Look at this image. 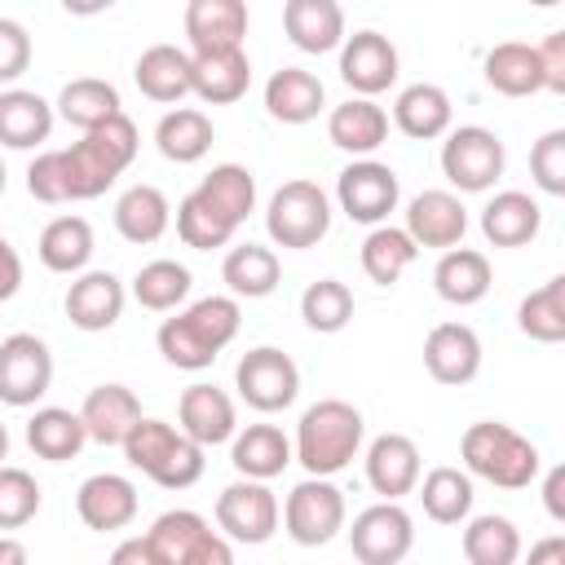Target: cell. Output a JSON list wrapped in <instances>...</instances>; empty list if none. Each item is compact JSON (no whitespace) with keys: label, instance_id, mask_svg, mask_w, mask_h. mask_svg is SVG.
<instances>
[{"label":"cell","instance_id":"5","mask_svg":"<svg viewBox=\"0 0 565 565\" xmlns=\"http://www.w3.org/2000/svg\"><path fill=\"white\" fill-rule=\"evenodd\" d=\"M459 455H463L472 477H481L499 490H525L539 477V463H543L539 446L530 437H521L516 428L499 424V419L468 424V433L459 441Z\"/></svg>","mask_w":565,"mask_h":565},{"label":"cell","instance_id":"10","mask_svg":"<svg viewBox=\"0 0 565 565\" xmlns=\"http://www.w3.org/2000/svg\"><path fill=\"white\" fill-rule=\"evenodd\" d=\"M234 388L238 397L260 411V415H274V411H287L300 393V366L274 349V344H260V349H247L234 366Z\"/></svg>","mask_w":565,"mask_h":565},{"label":"cell","instance_id":"60","mask_svg":"<svg viewBox=\"0 0 565 565\" xmlns=\"http://www.w3.org/2000/svg\"><path fill=\"white\" fill-rule=\"evenodd\" d=\"M4 459H9V428L0 424V463H4Z\"/></svg>","mask_w":565,"mask_h":565},{"label":"cell","instance_id":"58","mask_svg":"<svg viewBox=\"0 0 565 565\" xmlns=\"http://www.w3.org/2000/svg\"><path fill=\"white\" fill-rule=\"evenodd\" d=\"M0 565H26V547L18 539H0Z\"/></svg>","mask_w":565,"mask_h":565},{"label":"cell","instance_id":"38","mask_svg":"<svg viewBox=\"0 0 565 565\" xmlns=\"http://www.w3.org/2000/svg\"><path fill=\"white\" fill-rule=\"evenodd\" d=\"M88 433H84V419L79 411H66V406H40L31 419H26V446L49 459V463H66L84 450Z\"/></svg>","mask_w":565,"mask_h":565},{"label":"cell","instance_id":"26","mask_svg":"<svg viewBox=\"0 0 565 565\" xmlns=\"http://www.w3.org/2000/svg\"><path fill=\"white\" fill-rule=\"evenodd\" d=\"M322 106H327V88L305 66H282L265 84V110L278 124H309V119H318Z\"/></svg>","mask_w":565,"mask_h":565},{"label":"cell","instance_id":"37","mask_svg":"<svg viewBox=\"0 0 565 565\" xmlns=\"http://www.w3.org/2000/svg\"><path fill=\"white\" fill-rule=\"evenodd\" d=\"M221 282L230 287V296L260 300L282 282V260L260 243H238L221 260Z\"/></svg>","mask_w":565,"mask_h":565},{"label":"cell","instance_id":"53","mask_svg":"<svg viewBox=\"0 0 565 565\" xmlns=\"http://www.w3.org/2000/svg\"><path fill=\"white\" fill-rule=\"evenodd\" d=\"M534 53H539L543 88L547 93H565V31H552L543 44H534Z\"/></svg>","mask_w":565,"mask_h":565},{"label":"cell","instance_id":"36","mask_svg":"<svg viewBox=\"0 0 565 565\" xmlns=\"http://www.w3.org/2000/svg\"><path fill=\"white\" fill-rule=\"evenodd\" d=\"M212 141H216V128L199 106H177L154 128V146L168 163H199L212 150Z\"/></svg>","mask_w":565,"mask_h":565},{"label":"cell","instance_id":"45","mask_svg":"<svg viewBox=\"0 0 565 565\" xmlns=\"http://www.w3.org/2000/svg\"><path fill=\"white\" fill-rule=\"evenodd\" d=\"M516 327L521 335L539 340V344H561L565 340V278H547L539 291H530L516 309Z\"/></svg>","mask_w":565,"mask_h":565},{"label":"cell","instance_id":"40","mask_svg":"<svg viewBox=\"0 0 565 565\" xmlns=\"http://www.w3.org/2000/svg\"><path fill=\"white\" fill-rule=\"evenodd\" d=\"M119 110H124V106H119V88H115L110 79H97V75H79V79H71V84L57 93V115H62L71 128H79V132L106 124V119L119 115Z\"/></svg>","mask_w":565,"mask_h":565},{"label":"cell","instance_id":"49","mask_svg":"<svg viewBox=\"0 0 565 565\" xmlns=\"http://www.w3.org/2000/svg\"><path fill=\"white\" fill-rule=\"evenodd\" d=\"M40 512V481L26 468L0 463V530H22Z\"/></svg>","mask_w":565,"mask_h":565},{"label":"cell","instance_id":"52","mask_svg":"<svg viewBox=\"0 0 565 565\" xmlns=\"http://www.w3.org/2000/svg\"><path fill=\"white\" fill-rule=\"evenodd\" d=\"M26 190L31 199L40 203H66V177H62V154L57 150H44L31 159L26 168Z\"/></svg>","mask_w":565,"mask_h":565},{"label":"cell","instance_id":"11","mask_svg":"<svg viewBox=\"0 0 565 565\" xmlns=\"http://www.w3.org/2000/svg\"><path fill=\"white\" fill-rule=\"evenodd\" d=\"M415 543V521L397 499L371 503L349 525V547L362 565H397Z\"/></svg>","mask_w":565,"mask_h":565},{"label":"cell","instance_id":"28","mask_svg":"<svg viewBox=\"0 0 565 565\" xmlns=\"http://www.w3.org/2000/svg\"><path fill=\"white\" fill-rule=\"evenodd\" d=\"M490 282H494V269H490L486 252H477V247H446L441 260H437V269H433L437 296L446 305H459V309L486 300Z\"/></svg>","mask_w":565,"mask_h":565},{"label":"cell","instance_id":"20","mask_svg":"<svg viewBox=\"0 0 565 565\" xmlns=\"http://www.w3.org/2000/svg\"><path fill=\"white\" fill-rule=\"evenodd\" d=\"M177 419H181L177 428H181L185 437H194L203 450L230 441L234 428H238L234 397H230L225 388H216V384H190V388L181 393V402H177Z\"/></svg>","mask_w":565,"mask_h":565},{"label":"cell","instance_id":"15","mask_svg":"<svg viewBox=\"0 0 565 565\" xmlns=\"http://www.w3.org/2000/svg\"><path fill=\"white\" fill-rule=\"evenodd\" d=\"M397 49L388 35L380 31H353L340 44V79L358 93V97H375L384 88L397 84Z\"/></svg>","mask_w":565,"mask_h":565},{"label":"cell","instance_id":"46","mask_svg":"<svg viewBox=\"0 0 565 565\" xmlns=\"http://www.w3.org/2000/svg\"><path fill=\"white\" fill-rule=\"evenodd\" d=\"M521 556V534L508 516H472L463 530V561L468 565H512Z\"/></svg>","mask_w":565,"mask_h":565},{"label":"cell","instance_id":"4","mask_svg":"<svg viewBox=\"0 0 565 565\" xmlns=\"http://www.w3.org/2000/svg\"><path fill=\"white\" fill-rule=\"evenodd\" d=\"M119 446H124V459L141 477H150L154 486H163V490H190L203 477V468H207L203 446L194 437H185L181 428H172L168 419L141 415Z\"/></svg>","mask_w":565,"mask_h":565},{"label":"cell","instance_id":"2","mask_svg":"<svg viewBox=\"0 0 565 565\" xmlns=\"http://www.w3.org/2000/svg\"><path fill=\"white\" fill-rule=\"evenodd\" d=\"M137 146H141L137 141V124L119 110L106 124L88 128L75 146L57 150L62 154V177H66V203L106 194L119 181V172L137 159Z\"/></svg>","mask_w":565,"mask_h":565},{"label":"cell","instance_id":"55","mask_svg":"<svg viewBox=\"0 0 565 565\" xmlns=\"http://www.w3.org/2000/svg\"><path fill=\"white\" fill-rule=\"evenodd\" d=\"M543 503H547V516L552 521H565V468H547V481H543Z\"/></svg>","mask_w":565,"mask_h":565},{"label":"cell","instance_id":"47","mask_svg":"<svg viewBox=\"0 0 565 565\" xmlns=\"http://www.w3.org/2000/svg\"><path fill=\"white\" fill-rule=\"evenodd\" d=\"M300 318H305L309 331L335 335V331H344L349 318H353V291H349L340 278H318V282H309L305 296H300Z\"/></svg>","mask_w":565,"mask_h":565},{"label":"cell","instance_id":"31","mask_svg":"<svg viewBox=\"0 0 565 565\" xmlns=\"http://www.w3.org/2000/svg\"><path fill=\"white\" fill-rule=\"evenodd\" d=\"M132 79H137L141 97L172 106V102L190 97V53L177 49V44H150V49L137 57Z\"/></svg>","mask_w":565,"mask_h":565},{"label":"cell","instance_id":"43","mask_svg":"<svg viewBox=\"0 0 565 565\" xmlns=\"http://www.w3.org/2000/svg\"><path fill=\"white\" fill-rule=\"evenodd\" d=\"M419 503H424V516H428V521H437V525H459V521H468V512H472V477L459 472V468H450V463H441V468H433V472L424 477Z\"/></svg>","mask_w":565,"mask_h":565},{"label":"cell","instance_id":"51","mask_svg":"<svg viewBox=\"0 0 565 565\" xmlns=\"http://www.w3.org/2000/svg\"><path fill=\"white\" fill-rule=\"evenodd\" d=\"M31 66V35L22 22L13 18H0V84H13L22 79Z\"/></svg>","mask_w":565,"mask_h":565},{"label":"cell","instance_id":"12","mask_svg":"<svg viewBox=\"0 0 565 565\" xmlns=\"http://www.w3.org/2000/svg\"><path fill=\"white\" fill-rule=\"evenodd\" d=\"M53 384V353L40 335L13 331L0 340V402L35 406Z\"/></svg>","mask_w":565,"mask_h":565},{"label":"cell","instance_id":"25","mask_svg":"<svg viewBox=\"0 0 565 565\" xmlns=\"http://www.w3.org/2000/svg\"><path fill=\"white\" fill-rule=\"evenodd\" d=\"M79 419H84L88 441L119 446L128 437V428L141 419V402L128 384H97V388H88V397L79 406Z\"/></svg>","mask_w":565,"mask_h":565},{"label":"cell","instance_id":"18","mask_svg":"<svg viewBox=\"0 0 565 565\" xmlns=\"http://www.w3.org/2000/svg\"><path fill=\"white\" fill-rule=\"evenodd\" d=\"M415 247H455L463 243V230H468V207L459 203V194L450 190H424L411 199L406 207V225H402Z\"/></svg>","mask_w":565,"mask_h":565},{"label":"cell","instance_id":"50","mask_svg":"<svg viewBox=\"0 0 565 565\" xmlns=\"http://www.w3.org/2000/svg\"><path fill=\"white\" fill-rule=\"evenodd\" d=\"M530 177H534V185L543 194H552V199L565 194V128H552V132H543L534 141V150H530Z\"/></svg>","mask_w":565,"mask_h":565},{"label":"cell","instance_id":"24","mask_svg":"<svg viewBox=\"0 0 565 565\" xmlns=\"http://www.w3.org/2000/svg\"><path fill=\"white\" fill-rule=\"evenodd\" d=\"M282 31L300 53H331L344 44V9L340 0H287Z\"/></svg>","mask_w":565,"mask_h":565},{"label":"cell","instance_id":"16","mask_svg":"<svg viewBox=\"0 0 565 565\" xmlns=\"http://www.w3.org/2000/svg\"><path fill=\"white\" fill-rule=\"evenodd\" d=\"M424 366L437 384H472L481 371V340L468 322H437L424 340Z\"/></svg>","mask_w":565,"mask_h":565},{"label":"cell","instance_id":"14","mask_svg":"<svg viewBox=\"0 0 565 565\" xmlns=\"http://www.w3.org/2000/svg\"><path fill=\"white\" fill-rule=\"evenodd\" d=\"M335 199H340V212L349 221H362V225H380L388 221V212L397 207L402 199V185H397V172L380 159H353L340 177H335Z\"/></svg>","mask_w":565,"mask_h":565},{"label":"cell","instance_id":"22","mask_svg":"<svg viewBox=\"0 0 565 565\" xmlns=\"http://www.w3.org/2000/svg\"><path fill=\"white\" fill-rule=\"evenodd\" d=\"M366 481L380 499H402L419 486V446L406 433H380L366 446Z\"/></svg>","mask_w":565,"mask_h":565},{"label":"cell","instance_id":"56","mask_svg":"<svg viewBox=\"0 0 565 565\" xmlns=\"http://www.w3.org/2000/svg\"><path fill=\"white\" fill-rule=\"evenodd\" d=\"M128 561H137V565H154L146 534H137V539H128V543H119V547H115V565H128Z\"/></svg>","mask_w":565,"mask_h":565},{"label":"cell","instance_id":"21","mask_svg":"<svg viewBox=\"0 0 565 565\" xmlns=\"http://www.w3.org/2000/svg\"><path fill=\"white\" fill-rule=\"evenodd\" d=\"M252 84V62L238 49H212V53H190V93L207 106H230L247 93Z\"/></svg>","mask_w":565,"mask_h":565},{"label":"cell","instance_id":"35","mask_svg":"<svg viewBox=\"0 0 565 565\" xmlns=\"http://www.w3.org/2000/svg\"><path fill=\"white\" fill-rule=\"evenodd\" d=\"M486 71V84L503 97H530V93H543V71H539V53L534 44H521V40H503L486 53L481 62Z\"/></svg>","mask_w":565,"mask_h":565},{"label":"cell","instance_id":"34","mask_svg":"<svg viewBox=\"0 0 565 565\" xmlns=\"http://www.w3.org/2000/svg\"><path fill=\"white\" fill-rule=\"evenodd\" d=\"M230 463H234L243 477L274 481V477L291 463V441H287V433H282L278 424H247L243 433H234Z\"/></svg>","mask_w":565,"mask_h":565},{"label":"cell","instance_id":"27","mask_svg":"<svg viewBox=\"0 0 565 565\" xmlns=\"http://www.w3.org/2000/svg\"><path fill=\"white\" fill-rule=\"evenodd\" d=\"M543 230V207L525 190H499L481 207V234L494 247H525Z\"/></svg>","mask_w":565,"mask_h":565},{"label":"cell","instance_id":"8","mask_svg":"<svg viewBox=\"0 0 565 565\" xmlns=\"http://www.w3.org/2000/svg\"><path fill=\"white\" fill-rule=\"evenodd\" d=\"M503 141L499 132L481 128V124H459V128H446V141H441V172L455 190L463 194H481L490 190L499 177H503Z\"/></svg>","mask_w":565,"mask_h":565},{"label":"cell","instance_id":"39","mask_svg":"<svg viewBox=\"0 0 565 565\" xmlns=\"http://www.w3.org/2000/svg\"><path fill=\"white\" fill-rule=\"evenodd\" d=\"M40 260L53 274H79L93 260V225L84 216H53L40 230Z\"/></svg>","mask_w":565,"mask_h":565},{"label":"cell","instance_id":"1","mask_svg":"<svg viewBox=\"0 0 565 565\" xmlns=\"http://www.w3.org/2000/svg\"><path fill=\"white\" fill-rule=\"evenodd\" d=\"M238 322H243L238 296H203V300L177 309V318H163L154 340H159V353L168 366L203 371L238 335Z\"/></svg>","mask_w":565,"mask_h":565},{"label":"cell","instance_id":"59","mask_svg":"<svg viewBox=\"0 0 565 565\" xmlns=\"http://www.w3.org/2000/svg\"><path fill=\"white\" fill-rule=\"evenodd\" d=\"M543 556H565V539H547V543H539L530 552V561H543Z\"/></svg>","mask_w":565,"mask_h":565},{"label":"cell","instance_id":"3","mask_svg":"<svg viewBox=\"0 0 565 565\" xmlns=\"http://www.w3.org/2000/svg\"><path fill=\"white\" fill-rule=\"evenodd\" d=\"M362 411L340 402V397H322L313 402L300 424H296V441H291V459L309 472V477H331L340 468H349L362 450Z\"/></svg>","mask_w":565,"mask_h":565},{"label":"cell","instance_id":"44","mask_svg":"<svg viewBox=\"0 0 565 565\" xmlns=\"http://www.w3.org/2000/svg\"><path fill=\"white\" fill-rule=\"evenodd\" d=\"M190 269L181 265V260H168V256H159V260H150V265H141L137 269V278H132V300L141 305V309H150V313H168V309H177L185 296H190Z\"/></svg>","mask_w":565,"mask_h":565},{"label":"cell","instance_id":"17","mask_svg":"<svg viewBox=\"0 0 565 565\" xmlns=\"http://www.w3.org/2000/svg\"><path fill=\"white\" fill-rule=\"evenodd\" d=\"M75 512L88 530L110 534L137 521V486L119 472H93L79 490H75Z\"/></svg>","mask_w":565,"mask_h":565},{"label":"cell","instance_id":"7","mask_svg":"<svg viewBox=\"0 0 565 565\" xmlns=\"http://www.w3.org/2000/svg\"><path fill=\"white\" fill-rule=\"evenodd\" d=\"M146 543L154 565H230L234 561L230 539L190 508H172L154 516V525L146 530Z\"/></svg>","mask_w":565,"mask_h":565},{"label":"cell","instance_id":"29","mask_svg":"<svg viewBox=\"0 0 565 565\" xmlns=\"http://www.w3.org/2000/svg\"><path fill=\"white\" fill-rule=\"evenodd\" d=\"M455 119V106H450V93L441 84H406L393 102V124L415 137V141H433V137H446Z\"/></svg>","mask_w":565,"mask_h":565},{"label":"cell","instance_id":"33","mask_svg":"<svg viewBox=\"0 0 565 565\" xmlns=\"http://www.w3.org/2000/svg\"><path fill=\"white\" fill-rule=\"evenodd\" d=\"M327 137H331V146H340L349 154H371L388 137V115L371 97H349L344 106H335L327 115Z\"/></svg>","mask_w":565,"mask_h":565},{"label":"cell","instance_id":"19","mask_svg":"<svg viewBox=\"0 0 565 565\" xmlns=\"http://www.w3.org/2000/svg\"><path fill=\"white\" fill-rule=\"evenodd\" d=\"M124 282L110 269H84L71 287H66V318L79 331H110L124 313Z\"/></svg>","mask_w":565,"mask_h":565},{"label":"cell","instance_id":"61","mask_svg":"<svg viewBox=\"0 0 565 565\" xmlns=\"http://www.w3.org/2000/svg\"><path fill=\"white\" fill-rule=\"evenodd\" d=\"M530 4H539V9H552V4H561V0H530Z\"/></svg>","mask_w":565,"mask_h":565},{"label":"cell","instance_id":"6","mask_svg":"<svg viewBox=\"0 0 565 565\" xmlns=\"http://www.w3.org/2000/svg\"><path fill=\"white\" fill-rule=\"evenodd\" d=\"M265 230L278 247H291V252H305L313 243L327 238L331 230V199L318 181H282L265 207Z\"/></svg>","mask_w":565,"mask_h":565},{"label":"cell","instance_id":"23","mask_svg":"<svg viewBox=\"0 0 565 565\" xmlns=\"http://www.w3.org/2000/svg\"><path fill=\"white\" fill-rule=\"evenodd\" d=\"M243 35H247V0H190L185 4L190 53L238 49Z\"/></svg>","mask_w":565,"mask_h":565},{"label":"cell","instance_id":"13","mask_svg":"<svg viewBox=\"0 0 565 565\" xmlns=\"http://www.w3.org/2000/svg\"><path fill=\"white\" fill-rule=\"evenodd\" d=\"M278 512H282L278 494L265 481L243 477V481L221 490V499H216V530L230 543H265L278 530Z\"/></svg>","mask_w":565,"mask_h":565},{"label":"cell","instance_id":"9","mask_svg":"<svg viewBox=\"0 0 565 565\" xmlns=\"http://www.w3.org/2000/svg\"><path fill=\"white\" fill-rule=\"evenodd\" d=\"M278 516H282L291 543L322 547L344 530V516H349L344 490L335 481H327V477H305L300 486H291V494H287Z\"/></svg>","mask_w":565,"mask_h":565},{"label":"cell","instance_id":"57","mask_svg":"<svg viewBox=\"0 0 565 565\" xmlns=\"http://www.w3.org/2000/svg\"><path fill=\"white\" fill-rule=\"evenodd\" d=\"M115 4H119V0H62V9L75 13V18H97V13L115 9Z\"/></svg>","mask_w":565,"mask_h":565},{"label":"cell","instance_id":"32","mask_svg":"<svg viewBox=\"0 0 565 565\" xmlns=\"http://www.w3.org/2000/svg\"><path fill=\"white\" fill-rule=\"evenodd\" d=\"M168 225H172V203H168V194L159 185H128L119 194V203H115V230L128 243H137V247L159 243L168 234Z\"/></svg>","mask_w":565,"mask_h":565},{"label":"cell","instance_id":"54","mask_svg":"<svg viewBox=\"0 0 565 565\" xmlns=\"http://www.w3.org/2000/svg\"><path fill=\"white\" fill-rule=\"evenodd\" d=\"M18 287H22V256H18V247L0 234V305L13 300Z\"/></svg>","mask_w":565,"mask_h":565},{"label":"cell","instance_id":"42","mask_svg":"<svg viewBox=\"0 0 565 565\" xmlns=\"http://www.w3.org/2000/svg\"><path fill=\"white\" fill-rule=\"evenodd\" d=\"M230 225H243L256 212V177L243 163H216L199 185H194Z\"/></svg>","mask_w":565,"mask_h":565},{"label":"cell","instance_id":"30","mask_svg":"<svg viewBox=\"0 0 565 565\" xmlns=\"http://www.w3.org/2000/svg\"><path fill=\"white\" fill-rule=\"evenodd\" d=\"M53 132V106L31 88H4L0 93V146L9 150H35Z\"/></svg>","mask_w":565,"mask_h":565},{"label":"cell","instance_id":"48","mask_svg":"<svg viewBox=\"0 0 565 565\" xmlns=\"http://www.w3.org/2000/svg\"><path fill=\"white\" fill-rule=\"evenodd\" d=\"M234 230H238V225H230L199 190H190V194L177 203V234H181V243L194 247V252L225 247V243L234 238Z\"/></svg>","mask_w":565,"mask_h":565},{"label":"cell","instance_id":"62","mask_svg":"<svg viewBox=\"0 0 565 565\" xmlns=\"http://www.w3.org/2000/svg\"><path fill=\"white\" fill-rule=\"evenodd\" d=\"M0 194H4V163H0Z\"/></svg>","mask_w":565,"mask_h":565},{"label":"cell","instance_id":"41","mask_svg":"<svg viewBox=\"0 0 565 565\" xmlns=\"http://www.w3.org/2000/svg\"><path fill=\"white\" fill-rule=\"evenodd\" d=\"M415 256H419L415 238H411L406 230H397V225H384V221H380V225L366 234V243H362V269H366V278L380 282V287H393V282L415 265Z\"/></svg>","mask_w":565,"mask_h":565}]
</instances>
